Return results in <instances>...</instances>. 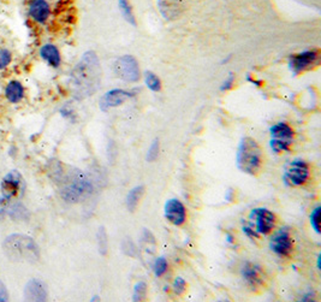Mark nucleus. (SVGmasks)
<instances>
[{
    "instance_id": "obj_1",
    "label": "nucleus",
    "mask_w": 321,
    "mask_h": 302,
    "mask_svg": "<svg viewBox=\"0 0 321 302\" xmlns=\"http://www.w3.org/2000/svg\"><path fill=\"white\" fill-rule=\"evenodd\" d=\"M101 81V66L92 51L83 54L71 74L72 88L77 97H87L98 89Z\"/></svg>"
},
{
    "instance_id": "obj_2",
    "label": "nucleus",
    "mask_w": 321,
    "mask_h": 302,
    "mask_svg": "<svg viewBox=\"0 0 321 302\" xmlns=\"http://www.w3.org/2000/svg\"><path fill=\"white\" fill-rule=\"evenodd\" d=\"M262 152L255 140L244 137L241 140L237 151V166L242 172L256 175L262 166Z\"/></svg>"
},
{
    "instance_id": "obj_3",
    "label": "nucleus",
    "mask_w": 321,
    "mask_h": 302,
    "mask_svg": "<svg viewBox=\"0 0 321 302\" xmlns=\"http://www.w3.org/2000/svg\"><path fill=\"white\" fill-rule=\"evenodd\" d=\"M4 249L9 258L17 261H35L40 255L34 240L24 235L15 234L9 236L4 242Z\"/></svg>"
},
{
    "instance_id": "obj_4",
    "label": "nucleus",
    "mask_w": 321,
    "mask_h": 302,
    "mask_svg": "<svg viewBox=\"0 0 321 302\" xmlns=\"http://www.w3.org/2000/svg\"><path fill=\"white\" fill-rule=\"evenodd\" d=\"M93 191V184L81 173H76L71 177L70 182L66 183L62 189V197L68 203H78V201L89 196Z\"/></svg>"
},
{
    "instance_id": "obj_5",
    "label": "nucleus",
    "mask_w": 321,
    "mask_h": 302,
    "mask_svg": "<svg viewBox=\"0 0 321 302\" xmlns=\"http://www.w3.org/2000/svg\"><path fill=\"white\" fill-rule=\"evenodd\" d=\"M309 166L302 159H296L285 166L283 179L290 187H301L309 178Z\"/></svg>"
},
{
    "instance_id": "obj_6",
    "label": "nucleus",
    "mask_w": 321,
    "mask_h": 302,
    "mask_svg": "<svg viewBox=\"0 0 321 302\" xmlns=\"http://www.w3.org/2000/svg\"><path fill=\"white\" fill-rule=\"evenodd\" d=\"M113 72L120 80L134 83L140 80V68L137 60L132 56L118 58L113 64Z\"/></svg>"
},
{
    "instance_id": "obj_7",
    "label": "nucleus",
    "mask_w": 321,
    "mask_h": 302,
    "mask_svg": "<svg viewBox=\"0 0 321 302\" xmlns=\"http://www.w3.org/2000/svg\"><path fill=\"white\" fill-rule=\"evenodd\" d=\"M0 189H2V196L8 200L22 197L26 191V181L20 171L12 170L3 178Z\"/></svg>"
},
{
    "instance_id": "obj_8",
    "label": "nucleus",
    "mask_w": 321,
    "mask_h": 302,
    "mask_svg": "<svg viewBox=\"0 0 321 302\" xmlns=\"http://www.w3.org/2000/svg\"><path fill=\"white\" fill-rule=\"evenodd\" d=\"M320 53L319 50H305L293 54L289 59V68L293 75H298L309 70L319 64Z\"/></svg>"
},
{
    "instance_id": "obj_9",
    "label": "nucleus",
    "mask_w": 321,
    "mask_h": 302,
    "mask_svg": "<svg viewBox=\"0 0 321 302\" xmlns=\"http://www.w3.org/2000/svg\"><path fill=\"white\" fill-rule=\"evenodd\" d=\"M269 249L281 258H285L291 254L293 249V239L290 234L289 228H281L272 236L271 241H269Z\"/></svg>"
},
{
    "instance_id": "obj_10",
    "label": "nucleus",
    "mask_w": 321,
    "mask_h": 302,
    "mask_svg": "<svg viewBox=\"0 0 321 302\" xmlns=\"http://www.w3.org/2000/svg\"><path fill=\"white\" fill-rule=\"evenodd\" d=\"M251 224H255V230L259 235H267L274 229L275 216L267 209H255L249 216Z\"/></svg>"
},
{
    "instance_id": "obj_11",
    "label": "nucleus",
    "mask_w": 321,
    "mask_h": 302,
    "mask_svg": "<svg viewBox=\"0 0 321 302\" xmlns=\"http://www.w3.org/2000/svg\"><path fill=\"white\" fill-rule=\"evenodd\" d=\"M136 90H125V89H111L106 91L104 95L101 96L99 102V106L102 111H108L110 109L117 108L122 105L130 97L135 96Z\"/></svg>"
},
{
    "instance_id": "obj_12",
    "label": "nucleus",
    "mask_w": 321,
    "mask_h": 302,
    "mask_svg": "<svg viewBox=\"0 0 321 302\" xmlns=\"http://www.w3.org/2000/svg\"><path fill=\"white\" fill-rule=\"evenodd\" d=\"M164 212H165L166 219L171 224L177 225V227L183 225L187 221L186 207L177 199H170L166 201Z\"/></svg>"
},
{
    "instance_id": "obj_13",
    "label": "nucleus",
    "mask_w": 321,
    "mask_h": 302,
    "mask_svg": "<svg viewBox=\"0 0 321 302\" xmlns=\"http://www.w3.org/2000/svg\"><path fill=\"white\" fill-rule=\"evenodd\" d=\"M242 277L251 289L260 288L265 279L262 268L254 262H245L242 267Z\"/></svg>"
},
{
    "instance_id": "obj_14",
    "label": "nucleus",
    "mask_w": 321,
    "mask_h": 302,
    "mask_svg": "<svg viewBox=\"0 0 321 302\" xmlns=\"http://www.w3.org/2000/svg\"><path fill=\"white\" fill-rule=\"evenodd\" d=\"M24 297L28 301H45L47 298V288L40 279H32L24 289Z\"/></svg>"
},
{
    "instance_id": "obj_15",
    "label": "nucleus",
    "mask_w": 321,
    "mask_h": 302,
    "mask_svg": "<svg viewBox=\"0 0 321 302\" xmlns=\"http://www.w3.org/2000/svg\"><path fill=\"white\" fill-rule=\"evenodd\" d=\"M28 12L35 22L45 23L51 15V8L46 0H32L29 3Z\"/></svg>"
},
{
    "instance_id": "obj_16",
    "label": "nucleus",
    "mask_w": 321,
    "mask_h": 302,
    "mask_svg": "<svg viewBox=\"0 0 321 302\" xmlns=\"http://www.w3.org/2000/svg\"><path fill=\"white\" fill-rule=\"evenodd\" d=\"M158 8L164 18L174 21L183 12V0H158Z\"/></svg>"
},
{
    "instance_id": "obj_17",
    "label": "nucleus",
    "mask_w": 321,
    "mask_h": 302,
    "mask_svg": "<svg viewBox=\"0 0 321 302\" xmlns=\"http://www.w3.org/2000/svg\"><path fill=\"white\" fill-rule=\"evenodd\" d=\"M40 56L42 59L46 62L48 65L52 68H58L62 63V57H60V52L56 46L52 44H46L40 48Z\"/></svg>"
},
{
    "instance_id": "obj_18",
    "label": "nucleus",
    "mask_w": 321,
    "mask_h": 302,
    "mask_svg": "<svg viewBox=\"0 0 321 302\" xmlns=\"http://www.w3.org/2000/svg\"><path fill=\"white\" fill-rule=\"evenodd\" d=\"M24 95H26V90H24L23 84L20 81H10L8 86L5 88V96L8 102L11 104H18L22 102Z\"/></svg>"
},
{
    "instance_id": "obj_19",
    "label": "nucleus",
    "mask_w": 321,
    "mask_h": 302,
    "mask_svg": "<svg viewBox=\"0 0 321 302\" xmlns=\"http://www.w3.org/2000/svg\"><path fill=\"white\" fill-rule=\"evenodd\" d=\"M269 133H271L272 139L280 140V141L286 142H292L293 136H295L292 128L286 123L274 124V126L271 127V129H269Z\"/></svg>"
},
{
    "instance_id": "obj_20",
    "label": "nucleus",
    "mask_w": 321,
    "mask_h": 302,
    "mask_svg": "<svg viewBox=\"0 0 321 302\" xmlns=\"http://www.w3.org/2000/svg\"><path fill=\"white\" fill-rule=\"evenodd\" d=\"M144 193V187L143 185H137V187L132 188L129 191L128 196H126V207L130 212H134L137 207L138 203H140L141 197L143 196Z\"/></svg>"
},
{
    "instance_id": "obj_21",
    "label": "nucleus",
    "mask_w": 321,
    "mask_h": 302,
    "mask_svg": "<svg viewBox=\"0 0 321 302\" xmlns=\"http://www.w3.org/2000/svg\"><path fill=\"white\" fill-rule=\"evenodd\" d=\"M118 6H119V10L122 12V16L124 17V20L131 24V26H136L135 15L134 12H132L129 0H118Z\"/></svg>"
},
{
    "instance_id": "obj_22",
    "label": "nucleus",
    "mask_w": 321,
    "mask_h": 302,
    "mask_svg": "<svg viewBox=\"0 0 321 302\" xmlns=\"http://www.w3.org/2000/svg\"><path fill=\"white\" fill-rule=\"evenodd\" d=\"M144 82H146V86L153 91H159L162 89V82H160L159 77L155 74H153L152 71H146L144 72Z\"/></svg>"
},
{
    "instance_id": "obj_23",
    "label": "nucleus",
    "mask_w": 321,
    "mask_h": 302,
    "mask_svg": "<svg viewBox=\"0 0 321 302\" xmlns=\"http://www.w3.org/2000/svg\"><path fill=\"white\" fill-rule=\"evenodd\" d=\"M269 145H271L272 151H273L274 153L279 154V153H284V152H289L290 148H291L292 142L280 141V140L272 139L271 142H269Z\"/></svg>"
},
{
    "instance_id": "obj_24",
    "label": "nucleus",
    "mask_w": 321,
    "mask_h": 302,
    "mask_svg": "<svg viewBox=\"0 0 321 302\" xmlns=\"http://www.w3.org/2000/svg\"><path fill=\"white\" fill-rule=\"evenodd\" d=\"M9 215H10L14 219H26L28 213H27V210L24 209L23 205L21 204H16V205H9L8 209Z\"/></svg>"
},
{
    "instance_id": "obj_25",
    "label": "nucleus",
    "mask_w": 321,
    "mask_h": 302,
    "mask_svg": "<svg viewBox=\"0 0 321 302\" xmlns=\"http://www.w3.org/2000/svg\"><path fill=\"white\" fill-rule=\"evenodd\" d=\"M147 295V284L144 282H138L135 285L134 292H132V301L137 302L144 300Z\"/></svg>"
},
{
    "instance_id": "obj_26",
    "label": "nucleus",
    "mask_w": 321,
    "mask_h": 302,
    "mask_svg": "<svg viewBox=\"0 0 321 302\" xmlns=\"http://www.w3.org/2000/svg\"><path fill=\"white\" fill-rule=\"evenodd\" d=\"M168 271V260L164 257L155 259L153 264V272L156 277H162Z\"/></svg>"
},
{
    "instance_id": "obj_27",
    "label": "nucleus",
    "mask_w": 321,
    "mask_h": 302,
    "mask_svg": "<svg viewBox=\"0 0 321 302\" xmlns=\"http://www.w3.org/2000/svg\"><path fill=\"white\" fill-rule=\"evenodd\" d=\"M98 243H99V252L101 253L102 255H106V253H107V248H108V242H107V235H106L104 228L99 229Z\"/></svg>"
},
{
    "instance_id": "obj_28",
    "label": "nucleus",
    "mask_w": 321,
    "mask_h": 302,
    "mask_svg": "<svg viewBox=\"0 0 321 302\" xmlns=\"http://www.w3.org/2000/svg\"><path fill=\"white\" fill-rule=\"evenodd\" d=\"M159 152H160L159 140L155 139L152 142V145H150V147H149V149H148V152H147V158H146L147 161H149V163H153V161L159 157Z\"/></svg>"
},
{
    "instance_id": "obj_29",
    "label": "nucleus",
    "mask_w": 321,
    "mask_h": 302,
    "mask_svg": "<svg viewBox=\"0 0 321 302\" xmlns=\"http://www.w3.org/2000/svg\"><path fill=\"white\" fill-rule=\"evenodd\" d=\"M320 212L321 207L316 206L310 215V225L316 234H320Z\"/></svg>"
},
{
    "instance_id": "obj_30",
    "label": "nucleus",
    "mask_w": 321,
    "mask_h": 302,
    "mask_svg": "<svg viewBox=\"0 0 321 302\" xmlns=\"http://www.w3.org/2000/svg\"><path fill=\"white\" fill-rule=\"evenodd\" d=\"M12 60V54L8 48L0 47V70L5 69L6 66L10 65Z\"/></svg>"
},
{
    "instance_id": "obj_31",
    "label": "nucleus",
    "mask_w": 321,
    "mask_h": 302,
    "mask_svg": "<svg viewBox=\"0 0 321 302\" xmlns=\"http://www.w3.org/2000/svg\"><path fill=\"white\" fill-rule=\"evenodd\" d=\"M187 288V283L182 277H177L174 282V290L177 295H183L184 291H186Z\"/></svg>"
},
{
    "instance_id": "obj_32",
    "label": "nucleus",
    "mask_w": 321,
    "mask_h": 302,
    "mask_svg": "<svg viewBox=\"0 0 321 302\" xmlns=\"http://www.w3.org/2000/svg\"><path fill=\"white\" fill-rule=\"evenodd\" d=\"M122 249L123 252L125 253L126 255H130V257H135L136 255V247L134 243H132L131 240H125L122 243Z\"/></svg>"
},
{
    "instance_id": "obj_33",
    "label": "nucleus",
    "mask_w": 321,
    "mask_h": 302,
    "mask_svg": "<svg viewBox=\"0 0 321 302\" xmlns=\"http://www.w3.org/2000/svg\"><path fill=\"white\" fill-rule=\"evenodd\" d=\"M242 230H243L244 235H247V236L249 237L250 240H256V239H259L260 235L256 233L255 228H254L253 225L250 224V223H249V224H244V225H243V228H242Z\"/></svg>"
},
{
    "instance_id": "obj_34",
    "label": "nucleus",
    "mask_w": 321,
    "mask_h": 302,
    "mask_svg": "<svg viewBox=\"0 0 321 302\" xmlns=\"http://www.w3.org/2000/svg\"><path fill=\"white\" fill-rule=\"evenodd\" d=\"M234 82H235V75L234 74H229L228 78L223 82L222 87H220V90H229L231 89L232 86H234Z\"/></svg>"
},
{
    "instance_id": "obj_35",
    "label": "nucleus",
    "mask_w": 321,
    "mask_h": 302,
    "mask_svg": "<svg viewBox=\"0 0 321 302\" xmlns=\"http://www.w3.org/2000/svg\"><path fill=\"white\" fill-rule=\"evenodd\" d=\"M9 205H10V200L5 199L4 196L0 197V219H3V217L8 212Z\"/></svg>"
},
{
    "instance_id": "obj_36",
    "label": "nucleus",
    "mask_w": 321,
    "mask_h": 302,
    "mask_svg": "<svg viewBox=\"0 0 321 302\" xmlns=\"http://www.w3.org/2000/svg\"><path fill=\"white\" fill-rule=\"evenodd\" d=\"M8 298H9L8 290H6L5 285L3 284V282L0 280V301H8Z\"/></svg>"
},
{
    "instance_id": "obj_37",
    "label": "nucleus",
    "mask_w": 321,
    "mask_h": 302,
    "mask_svg": "<svg viewBox=\"0 0 321 302\" xmlns=\"http://www.w3.org/2000/svg\"><path fill=\"white\" fill-rule=\"evenodd\" d=\"M234 195H235L234 189H228V191H226L225 194V200L228 201V203H231V201L234 200Z\"/></svg>"
},
{
    "instance_id": "obj_38",
    "label": "nucleus",
    "mask_w": 321,
    "mask_h": 302,
    "mask_svg": "<svg viewBox=\"0 0 321 302\" xmlns=\"http://www.w3.org/2000/svg\"><path fill=\"white\" fill-rule=\"evenodd\" d=\"M314 296H315V295H314V292L309 291V292H308V294L303 295V296H302L301 300H302V301H313Z\"/></svg>"
},
{
    "instance_id": "obj_39",
    "label": "nucleus",
    "mask_w": 321,
    "mask_h": 302,
    "mask_svg": "<svg viewBox=\"0 0 321 302\" xmlns=\"http://www.w3.org/2000/svg\"><path fill=\"white\" fill-rule=\"evenodd\" d=\"M248 81L251 82L253 84H255L256 87H261V81H257L255 78H251V76H248Z\"/></svg>"
},
{
    "instance_id": "obj_40",
    "label": "nucleus",
    "mask_w": 321,
    "mask_h": 302,
    "mask_svg": "<svg viewBox=\"0 0 321 302\" xmlns=\"http://www.w3.org/2000/svg\"><path fill=\"white\" fill-rule=\"evenodd\" d=\"M225 236H226V241H228L229 243H232V242H234V236H232L231 234H230V233H226Z\"/></svg>"
},
{
    "instance_id": "obj_41",
    "label": "nucleus",
    "mask_w": 321,
    "mask_h": 302,
    "mask_svg": "<svg viewBox=\"0 0 321 302\" xmlns=\"http://www.w3.org/2000/svg\"><path fill=\"white\" fill-rule=\"evenodd\" d=\"M317 268H320V255L317 257Z\"/></svg>"
}]
</instances>
